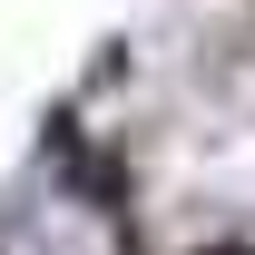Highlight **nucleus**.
Listing matches in <instances>:
<instances>
[{"label": "nucleus", "instance_id": "1", "mask_svg": "<svg viewBox=\"0 0 255 255\" xmlns=\"http://www.w3.org/2000/svg\"><path fill=\"white\" fill-rule=\"evenodd\" d=\"M39 167H49L89 216H128V206H137V167H128V147L89 137L79 118H49V128H39Z\"/></svg>", "mask_w": 255, "mask_h": 255}]
</instances>
